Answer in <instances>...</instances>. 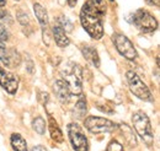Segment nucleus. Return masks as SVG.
I'll return each mask as SVG.
<instances>
[{"label": "nucleus", "mask_w": 160, "mask_h": 151, "mask_svg": "<svg viewBox=\"0 0 160 151\" xmlns=\"http://www.w3.org/2000/svg\"><path fill=\"white\" fill-rule=\"evenodd\" d=\"M105 14L92 4L91 0H88L81 10H80V21L85 31L89 36L94 39H100L103 36V25H102V16Z\"/></svg>", "instance_id": "f257e3e1"}, {"label": "nucleus", "mask_w": 160, "mask_h": 151, "mask_svg": "<svg viewBox=\"0 0 160 151\" xmlns=\"http://www.w3.org/2000/svg\"><path fill=\"white\" fill-rule=\"evenodd\" d=\"M132 122H133V127H134V130L137 132V134L148 146H150L154 143V134H153L152 124H150L148 115L142 111H138L133 114Z\"/></svg>", "instance_id": "f03ea898"}, {"label": "nucleus", "mask_w": 160, "mask_h": 151, "mask_svg": "<svg viewBox=\"0 0 160 151\" xmlns=\"http://www.w3.org/2000/svg\"><path fill=\"white\" fill-rule=\"evenodd\" d=\"M63 81L68 85L70 94L80 96L82 95V76H81V68L79 65H69L62 71Z\"/></svg>", "instance_id": "7ed1b4c3"}, {"label": "nucleus", "mask_w": 160, "mask_h": 151, "mask_svg": "<svg viewBox=\"0 0 160 151\" xmlns=\"http://www.w3.org/2000/svg\"><path fill=\"white\" fill-rule=\"evenodd\" d=\"M132 22L139 31L144 32V33H152V32L157 31V28H158L157 19L149 11H147L144 9H139L133 14Z\"/></svg>", "instance_id": "20e7f679"}, {"label": "nucleus", "mask_w": 160, "mask_h": 151, "mask_svg": "<svg viewBox=\"0 0 160 151\" xmlns=\"http://www.w3.org/2000/svg\"><path fill=\"white\" fill-rule=\"evenodd\" d=\"M127 81H128L129 90L132 91V94L134 96H137L138 98L143 100V101H148V102L154 101V97L150 92V90L148 89V86L140 80V77L134 71L127 73Z\"/></svg>", "instance_id": "39448f33"}, {"label": "nucleus", "mask_w": 160, "mask_h": 151, "mask_svg": "<svg viewBox=\"0 0 160 151\" xmlns=\"http://www.w3.org/2000/svg\"><path fill=\"white\" fill-rule=\"evenodd\" d=\"M85 128L92 134H101V133H111L117 128V124L111 122L110 119L102 117H88L84 122Z\"/></svg>", "instance_id": "423d86ee"}, {"label": "nucleus", "mask_w": 160, "mask_h": 151, "mask_svg": "<svg viewBox=\"0 0 160 151\" xmlns=\"http://www.w3.org/2000/svg\"><path fill=\"white\" fill-rule=\"evenodd\" d=\"M68 136L69 141L75 151H88L89 150V143L88 138L84 134L82 129L80 128L79 124L70 123L68 125Z\"/></svg>", "instance_id": "0eeeda50"}, {"label": "nucleus", "mask_w": 160, "mask_h": 151, "mask_svg": "<svg viewBox=\"0 0 160 151\" xmlns=\"http://www.w3.org/2000/svg\"><path fill=\"white\" fill-rule=\"evenodd\" d=\"M112 41L115 43V47L117 52L122 57H124L128 60H134L137 58V51L132 42L122 33H115L112 36Z\"/></svg>", "instance_id": "6e6552de"}, {"label": "nucleus", "mask_w": 160, "mask_h": 151, "mask_svg": "<svg viewBox=\"0 0 160 151\" xmlns=\"http://www.w3.org/2000/svg\"><path fill=\"white\" fill-rule=\"evenodd\" d=\"M33 11L36 14V17L38 20L41 25V30H42V37L44 44H49V31H48V14L47 10L41 5L40 2H35L33 4Z\"/></svg>", "instance_id": "1a4fd4ad"}, {"label": "nucleus", "mask_w": 160, "mask_h": 151, "mask_svg": "<svg viewBox=\"0 0 160 151\" xmlns=\"http://www.w3.org/2000/svg\"><path fill=\"white\" fill-rule=\"evenodd\" d=\"M0 61L8 68H15L20 63V56L14 48H8L4 42H0Z\"/></svg>", "instance_id": "9d476101"}, {"label": "nucleus", "mask_w": 160, "mask_h": 151, "mask_svg": "<svg viewBox=\"0 0 160 151\" xmlns=\"http://www.w3.org/2000/svg\"><path fill=\"white\" fill-rule=\"evenodd\" d=\"M0 86L9 94H16L19 89V80L12 73L6 71L4 68L0 65Z\"/></svg>", "instance_id": "9b49d317"}, {"label": "nucleus", "mask_w": 160, "mask_h": 151, "mask_svg": "<svg viewBox=\"0 0 160 151\" xmlns=\"http://www.w3.org/2000/svg\"><path fill=\"white\" fill-rule=\"evenodd\" d=\"M53 89H54V92L57 95V98L62 103H68L70 101V97H72L70 90L63 80H57L53 85Z\"/></svg>", "instance_id": "f8f14e48"}, {"label": "nucleus", "mask_w": 160, "mask_h": 151, "mask_svg": "<svg viewBox=\"0 0 160 151\" xmlns=\"http://www.w3.org/2000/svg\"><path fill=\"white\" fill-rule=\"evenodd\" d=\"M52 33H53V38L56 41V44L60 47V48H65L69 46L70 41L67 36V32L60 27L57 22H54V25L52 26Z\"/></svg>", "instance_id": "ddd939ff"}, {"label": "nucleus", "mask_w": 160, "mask_h": 151, "mask_svg": "<svg viewBox=\"0 0 160 151\" xmlns=\"http://www.w3.org/2000/svg\"><path fill=\"white\" fill-rule=\"evenodd\" d=\"M48 130H49V135L53 141H56L58 144H62L64 141V136H63V133L60 130L59 125L51 114H48Z\"/></svg>", "instance_id": "4468645a"}, {"label": "nucleus", "mask_w": 160, "mask_h": 151, "mask_svg": "<svg viewBox=\"0 0 160 151\" xmlns=\"http://www.w3.org/2000/svg\"><path fill=\"white\" fill-rule=\"evenodd\" d=\"M82 56L86 59L88 63H90L92 66L95 68H99L100 66V57L98 54V51L94 48V47H90V46H85L82 49Z\"/></svg>", "instance_id": "2eb2a0df"}, {"label": "nucleus", "mask_w": 160, "mask_h": 151, "mask_svg": "<svg viewBox=\"0 0 160 151\" xmlns=\"http://www.w3.org/2000/svg\"><path fill=\"white\" fill-rule=\"evenodd\" d=\"M118 128H120V130L122 133V135H123V138H124V140H126V143H127V145L129 148L137 146V138L134 135V132H132V129L127 124H120Z\"/></svg>", "instance_id": "dca6fc26"}, {"label": "nucleus", "mask_w": 160, "mask_h": 151, "mask_svg": "<svg viewBox=\"0 0 160 151\" xmlns=\"http://www.w3.org/2000/svg\"><path fill=\"white\" fill-rule=\"evenodd\" d=\"M10 141H11L12 149L15 151H27V143L20 134L14 133L10 138Z\"/></svg>", "instance_id": "f3484780"}, {"label": "nucleus", "mask_w": 160, "mask_h": 151, "mask_svg": "<svg viewBox=\"0 0 160 151\" xmlns=\"http://www.w3.org/2000/svg\"><path fill=\"white\" fill-rule=\"evenodd\" d=\"M86 110H88V106H86V100L82 95L79 96V100L77 101L75 103V107H74V111L75 113H78V117H84V114L86 113Z\"/></svg>", "instance_id": "a211bd4d"}, {"label": "nucleus", "mask_w": 160, "mask_h": 151, "mask_svg": "<svg viewBox=\"0 0 160 151\" xmlns=\"http://www.w3.org/2000/svg\"><path fill=\"white\" fill-rule=\"evenodd\" d=\"M32 128L35 129V132L37 134H40V135L44 134V132H46V122H44V119L42 117H36L33 119V122H32Z\"/></svg>", "instance_id": "6ab92c4d"}, {"label": "nucleus", "mask_w": 160, "mask_h": 151, "mask_svg": "<svg viewBox=\"0 0 160 151\" xmlns=\"http://www.w3.org/2000/svg\"><path fill=\"white\" fill-rule=\"evenodd\" d=\"M57 23L59 25L65 32H70L73 30V23L70 22V20L68 19V17H65V16H59L57 19Z\"/></svg>", "instance_id": "aec40b11"}, {"label": "nucleus", "mask_w": 160, "mask_h": 151, "mask_svg": "<svg viewBox=\"0 0 160 151\" xmlns=\"http://www.w3.org/2000/svg\"><path fill=\"white\" fill-rule=\"evenodd\" d=\"M106 151H123V145L121 144L120 141L112 139V140L108 143Z\"/></svg>", "instance_id": "412c9836"}, {"label": "nucleus", "mask_w": 160, "mask_h": 151, "mask_svg": "<svg viewBox=\"0 0 160 151\" xmlns=\"http://www.w3.org/2000/svg\"><path fill=\"white\" fill-rule=\"evenodd\" d=\"M9 39V33H8V30H6V27L2 25V23H0V42H6Z\"/></svg>", "instance_id": "4be33fe9"}, {"label": "nucleus", "mask_w": 160, "mask_h": 151, "mask_svg": "<svg viewBox=\"0 0 160 151\" xmlns=\"http://www.w3.org/2000/svg\"><path fill=\"white\" fill-rule=\"evenodd\" d=\"M91 1L101 12L106 14V2H105V0H91Z\"/></svg>", "instance_id": "5701e85b"}, {"label": "nucleus", "mask_w": 160, "mask_h": 151, "mask_svg": "<svg viewBox=\"0 0 160 151\" xmlns=\"http://www.w3.org/2000/svg\"><path fill=\"white\" fill-rule=\"evenodd\" d=\"M18 20H19V22H20L22 26H25V25H28V16L23 12V11H21L19 10V14H18Z\"/></svg>", "instance_id": "b1692460"}, {"label": "nucleus", "mask_w": 160, "mask_h": 151, "mask_svg": "<svg viewBox=\"0 0 160 151\" xmlns=\"http://www.w3.org/2000/svg\"><path fill=\"white\" fill-rule=\"evenodd\" d=\"M145 2H147L148 5H153V6L155 5L157 7L159 6V0H145Z\"/></svg>", "instance_id": "393cba45"}, {"label": "nucleus", "mask_w": 160, "mask_h": 151, "mask_svg": "<svg viewBox=\"0 0 160 151\" xmlns=\"http://www.w3.org/2000/svg\"><path fill=\"white\" fill-rule=\"evenodd\" d=\"M32 151H48L44 146H42V145H37V146H35Z\"/></svg>", "instance_id": "a878e982"}, {"label": "nucleus", "mask_w": 160, "mask_h": 151, "mask_svg": "<svg viewBox=\"0 0 160 151\" xmlns=\"http://www.w3.org/2000/svg\"><path fill=\"white\" fill-rule=\"evenodd\" d=\"M77 2H78V0H68L69 6H72V7H74V6L77 5Z\"/></svg>", "instance_id": "bb28decb"}, {"label": "nucleus", "mask_w": 160, "mask_h": 151, "mask_svg": "<svg viewBox=\"0 0 160 151\" xmlns=\"http://www.w3.org/2000/svg\"><path fill=\"white\" fill-rule=\"evenodd\" d=\"M5 15H6V11H4V10H1V9H0V20L4 19V17H5Z\"/></svg>", "instance_id": "cd10ccee"}, {"label": "nucleus", "mask_w": 160, "mask_h": 151, "mask_svg": "<svg viewBox=\"0 0 160 151\" xmlns=\"http://www.w3.org/2000/svg\"><path fill=\"white\" fill-rule=\"evenodd\" d=\"M6 4V0H0V9Z\"/></svg>", "instance_id": "c85d7f7f"}, {"label": "nucleus", "mask_w": 160, "mask_h": 151, "mask_svg": "<svg viewBox=\"0 0 160 151\" xmlns=\"http://www.w3.org/2000/svg\"><path fill=\"white\" fill-rule=\"evenodd\" d=\"M15 1H20V0H15Z\"/></svg>", "instance_id": "c756f323"}, {"label": "nucleus", "mask_w": 160, "mask_h": 151, "mask_svg": "<svg viewBox=\"0 0 160 151\" xmlns=\"http://www.w3.org/2000/svg\"><path fill=\"white\" fill-rule=\"evenodd\" d=\"M110 1H113V0H110Z\"/></svg>", "instance_id": "7c9ffc66"}]
</instances>
